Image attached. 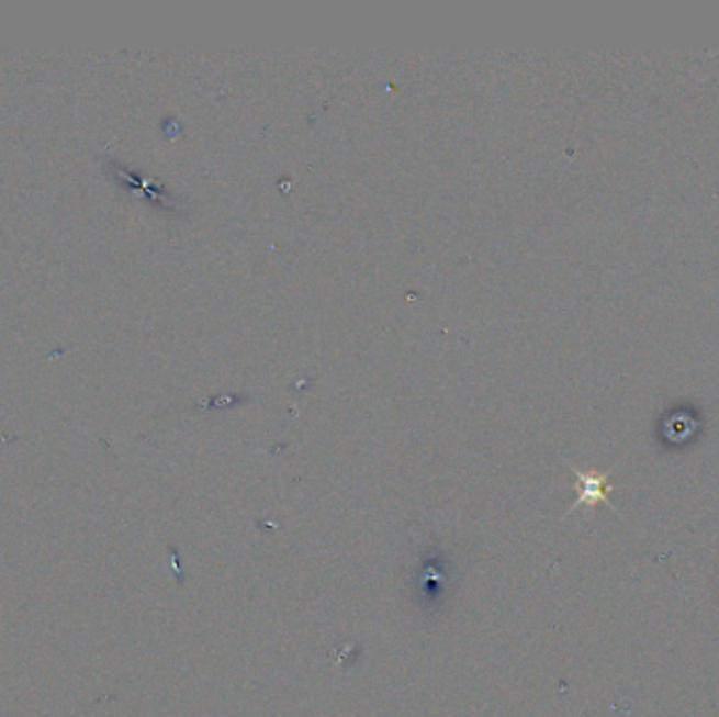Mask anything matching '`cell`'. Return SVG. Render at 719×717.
I'll return each mask as SVG.
<instances>
[{
	"label": "cell",
	"mask_w": 719,
	"mask_h": 717,
	"mask_svg": "<svg viewBox=\"0 0 719 717\" xmlns=\"http://www.w3.org/2000/svg\"><path fill=\"white\" fill-rule=\"evenodd\" d=\"M569 468L574 471L576 475V489H578V496L574 501L569 514L574 512L576 507L581 505H596V503H604L608 507L610 501H608V493L613 491V486L608 484V471L606 473H585V471L576 470L572 463H569ZM615 509V507H613ZM617 512V509H615Z\"/></svg>",
	"instance_id": "1"
}]
</instances>
